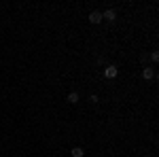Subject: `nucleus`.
<instances>
[{
	"mask_svg": "<svg viewBox=\"0 0 159 157\" xmlns=\"http://www.w3.org/2000/svg\"><path fill=\"white\" fill-rule=\"evenodd\" d=\"M151 60H153V64H157V62H159V53H157V51L151 53Z\"/></svg>",
	"mask_w": 159,
	"mask_h": 157,
	"instance_id": "0eeeda50",
	"label": "nucleus"
},
{
	"mask_svg": "<svg viewBox=\"0 0 159 157\" xmlns=\"http://www.w3.org/2000/svg\"><path fill=\"white\" fill-rule=\"evenodd\" d=\"M70 155L72 157H85V151H83L81 146H74L72 151H70Z\"/></svg>",
	"mask_w": 159,
	"mask_h": 157,
	"instance_id": "39448f33",
	"label": "nucleus"
},
{
	"mask_svg": "<svg viewBox=\"0 0 159 157\" xmlns=\"http://www.w3.org/2000/svg\"><path fill=\"white\" fill-rule=\"evenodd\" d=\"M155 76H157L155 68H151V66H144V68H142V79H144V81H153Z\"/></svg>",
	"mask_w": 159,
	"mask_h": 157,
	"instance_id": "f03ea898",
	"label": "nucleus"
},
{
	"mask_svg": "<svg viewBox=\"0 0 159 157\" xmlns=\"http://www.w3.org/2000/svg\"><path fill=\"white\" fill-rule=\"evenodd\" d=\"M142 157H151V155H142Z\"/></svg>",
	"mask_w": 159,
	"mask_h": 157,
	"instance_id": "1a4fd4ad",
	"label": "nucleus"
},
{
	"mask_svg": "<svg viewBox=\"0 0 159 157\" xmlns=\"http://www.w3.org/2000/svg\"><path fill=\"white\" fill-rule=\"evenodd\" d=\"M89 21L91 24H102L104 19H102V11H91L89 13Z\"/></svg>",
	"mask_w": 159,
	"mask_h": 157,
	"instance_id": "20e7f679",
	"label": "nucleus"
},
{
	"mask_svg": "<svg viewBox=\"0 0 159 157\" xmlns=\"http://www.w3.org/2000/svg\"><path fill=\"white\" fill-rule=\"evenodd\" d=\"M102 19H106V21H115V19H117V11H115V9H106V11H102Z\"/></svg>",
	"mask_w": 159,
	"mask_h": 157,
	"instance_id": "7ed1b4c3",
	"label": "nucleus"
},
{
	"mask_svg": "<svg viewBox=\"0 0 159 157\" xmlns=\"http://www.w3.org/2000/svg\"><path fill=\"white\" fill-rule=\"evenodd\" d=\"M117 74H119V68H117L115 64H108V66L104 68V76H106V79H115Z\"/></svg>",
	"mask_w": 159,
	"mask_h": 157,
	"instance_id": "f257e3e1",
	"label": "nucleus"
},
{
	"mask_svg": "<svg viewBox=\"0 0 159 157\" xmlns=\"http://www.w3.org/2000/svg\"><path fill=\"white\" fill-rule=\"evenodd\" d=\"M89 102H91V104H96V102H100V98L96 96V94H91V96H89Z\"/></svg>",
	"mask_w": 159,
	"mask_h": 157,
	"instance_id": "6e6552de",
	"label": "nucleus"
},
{
	"mask_svg": "<svg viewBox=\"0 0 159 157\" xmlns=\"http://www.w3.org/2000/svg\"><path fill=\"white\" fill-rule=\"evenodd\" d=\"M68 102H70V104H76V102H79V94H76V91H70V94H68Z\"/></svg>",
	"mask_w": 159,
	"mask_h": 157,
	"instance_id": "423d86ee",
	"label": "nucleus"
}]
</instances>
